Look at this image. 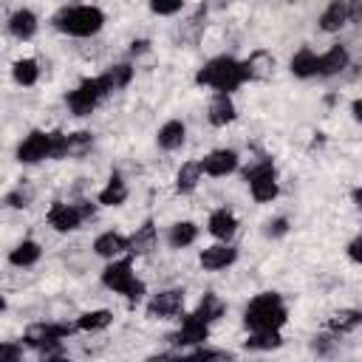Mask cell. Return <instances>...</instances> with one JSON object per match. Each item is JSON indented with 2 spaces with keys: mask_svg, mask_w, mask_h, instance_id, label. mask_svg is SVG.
I'll list each match as a JSON object with an SVG mask.
<instances>
[{
  "mask_svg": "<svg viewBox=\"0 0 362 362\" xmlns=\"http://www.w3.org/2000/svg\"><path fill=\"white\" fill-rule=\"evenodd\" d=\"M105 18L99 9L94 6H77V9H65L60 18H57V26L68 35H77V37H88V35H96L102 29Z\"/></svg>",
  "mask_w": 362,
  "mask_h": 362,
  "instance_id": "3",
  "label": "cell"
},
{
  "mask_svg": "<svg viewBox=\"0 0 362 362\" xmlns=\"http://www.w3.org/2000/svg\"><path fill=\"white\" fill-rule=\"evenodd\" d=\"M210 232L216 235V238H232V232H235V218L227 213V210H221V213H216L213 218H210Z\"/></svg>",
  "mask_w": 362,
  "mask_h": 362,
  "instance_id": "21",
  "label": "cell"
},
{
  "mask_svg": "<svg viewBox=\"0 0 362 362\" xmlns=\"http://www.w3.org/2000/svg\"><path fill=\"white\" fill-rule=\"evenodd\" d=\"M105 283L111 286V289H116L119 294H125V297H130V300H139L142 294H144V286L133 277V272H130V263H113V266H108L105 269Z\"/></svg>",
  "mask_w": 362,
  "mask_h": 362,
  "instance_id": "5",
  "label": "cell"
},
{
  "mask_svg": "<svg viewBox=\"0 0 362 362\" xmlns=\"http://www.w3.org/2000/svg\"><path fill=\"white\" fill-rule=\"evenodd\" d=\"M9 29H12V35H18V37H32V35L37 32V20H35L32 12H18V15L12 18Z\"/></svg>",
  "mask_w": 362,
  "mask_h": 362,
  "instance_id": "25",
  "label": "cell"
},
{
  "mask_svg": "<svg viewBox=\"0 0 362 362\" xmlns=\"http://www.w3.org/2000/svg\"><path fill=\"white\" fill-rule=\"evenodd\" d=\"M40 258V246L35 244V241H26V244H20L12 255H9V261L15 263V266H29V263H35Z\"/></svg>",
  "mask_w": 362,
  "mask_h": 362,
  "instance_id": "26",
  "label": "cell"
},
{
  "mask_svg": "<svg viewBox=\"0 0 362 362\" xmlns=\"http://www.w3.org/2000/svg\"><path fill=\"white\" fill-rule=\"evenodd\" d=\"M181 303H185V294H181V292H161L158 297L150 300L147 311L153 317H173V314L181 311Z\"/></svg>",
  "mask_w": 362,
  "mask_h": 362,
  "instance_id": "10",
  "label": "cell"
},
{
  "mask_svg": "<svg viewBox=\"0 0 362 362\" xmlns=\"http://www.w3.org/2000/svg\"><path fill=\"white\" fill-rule=\"evenodd\" d=\"M235 119V108H232V102L227 99V94H221L216 102H213V108H210V122L213 125H227V122H232Z\"/></svg>",
  "mask_w": 362,
  "mask_h": 362,
  "instance_id": "20",
  "label": "cell"
},
{
  "mask_svg": "<svg viewBox=\"0 0 362 362\" xmlns=\"http://www.w3.org/2000/svg\"><path fill=\"white\" fill-rule=\"evenodd\" d=\"M74 328L71 325H32L26 331V342L35 348H46L51 342H60L63 337H68Z\"/></svg>",
  "mask_w": 362,
  "mask_h": 362,
  "instance_id": "9",
  "label": "cell"
},
{
  "mask_svg": "<svg viewBox=\"0 0 362 362\" xmlns=\"http://www.w3.org/2000/svg\"><path fill=\"white\" fill-rule=\"evenodd\" d=\"M348 255H351V261H356V263H362V238H356L351 246H348Z\"/></svg>",
  "mask_w": 362,
  "mask_h": 362,
  "instance_id": "37",
  "label": "cell"
},
{
  "mask_svg": "<svg viewBox=\"0 0 362 362\" xmlns=\"http://www.w3.org/2000/svg\"><path fill=\"white\" fill-rule=\"evenodd\" d=\"M269 71H272V57H269V54H255V57L246 63V74L255 77V80L269 77Z\"/></svg>",
  "mask_w": 362,
  "mask_h": 362,
  "instance_id": "30",
  "label": "cell"
},
{
  "mask_svg": "<svg viewBox=\"0 0 362 362\" xmlns=\"http://www.w3.org/2000/svg\"><path fill=\"white\" fill-rule=\"evenodd\" d=\"M181 142H185V125H181V122H167L161 127V133H158V144L167 147V150H173Z\"/></svg>",
  "mask_w": 362,
  "mask_h": 362,
  "instance_id": "23",
  "label": "cell"
},
{
  "mask_svg": "<svg viewBox=\"0 0 362 362\" xmlns=\"http://www.w3.org/2000/svg\"><path fill=\"white\" fill-rule=\"evenodd\" d=\"M88 216H94L91 207H71V204H54L49 210V224L60 232H68V230H77Z\"/></svg>",
  "mask_w": 362,
  "mask_h": 362,
  "instance_id": "6",
  "label": "cell"
},
{
  "mask_svg": "<svg viewBox=\"0 0 362 362\" xmlns=\"http://www.w3.org/2000/svg\"><path fill=\"white\" fill-rule=\"evenodd\" d=\"M125 196H127L125 185H122L119 178H111V181H108V187L99 193V204H105V207H116V204H122V201H125Z\"/></svg>",
  "mask_w": 362,
  "mask_h": 362,
  "instance_id": "24",
  "label": "cell"
},
{
  "mask_svg": "<svg viewBox=\"0 0 362 362\" xmlns=\"http://www.w3.org/2000/svg\"><path fill=\"white\" fill-rule=\"evenodd\" d=\"M345 20H348V4H345V0H334V4L323 12L320 26H323V32H337Z\"/></svg>",
  "mask_w": 362,
  "mask_h": 362,
  "instance_id": "13",
  "label": "cell"
},
{
  "mask_svg": "<svg viewBox=\"0 0 362 362\" xmlns=\"http://www.w3.org/2000/svg\"><path fill=\"white\" fill-rule=\"evenodd\" d=\"M348 20L362 23V0H351L348 4Z\"/></svg>",
  "mask_w": 362,
  "mask_h": 362,
  "instance_id": "36",
  "label": "cell"
},
{
  "mask_svg": "<svg viewBox=\"0 0 362 362\" xmlns=\"http://www.w3.org/2000/svg\"><path fill=\"white\" fill-rule=\"evenodd\" d=\"M105 80H108L111 91H116V88H122V85L130 80V68H127V65H116L113 71H108V74H105Z\"/></svg>",
  "mask_w": 362,
  "mask_h": 362,
  "instance_id": "33",
  "label": "cell"
},
{
  "mask_svg": "<svg viewBox=\"0 0 362 362\" xmlns=\"http://www.w3.org/2000/svg\"><path fill=\"white\" fill-rule=\"evenodd\" d=\"M173 339H175V342H181V345L204 342V339H207V323H204L199 314H193V317H187V320H185V325H181V331H178Z\"/></svg>",
  "mask_w": 362,
  "mask_h": 362,
  "instance_id": "12",
  "label": "cell"
},
{
  "mask_svg": "<svg viewBox=\"0 0 362 362\" xmlns=\"http://www.w3.org/2000/svg\"><path fill=\"white\" fill-rule=\"evenodd\" d=\"M150 249H156V227L147 221L133 238H130V252H136V255H147Z\"/></svg>",
  "mask_w": 362,
  "mask_h": 362,
  "instance_id": "18",
  "label": "cell"
},
{
  "mask_svg": "<svg viewBox=\"0 0 362 362\" xmlns=\"http://www.w3.org/2000/svg\"><path fill=\"white\" fill-rule=\"evenodd\" d=\"M292 71L297 77H311V74H320V57H314L308 49L297 51L294 60H292Z\"/></svg>",
  "mask_w": 362,
  "mask_h": 362,
  "instance_id": "17",
  "label": "cell"
},
{
  "mask_svg": "<svg viewBox=\"0 0 362 362\" xmlns=\"http://www.w3.org/2000/svg\"><path fill=\"white\" fill-rule=\"evenodd\" d=\"M196 235H199V232H196L193 224H175L173 232H170V244L178 246V249H181V246H190V244L196 241Z\"/></svg>",
  "mask_w": 362,
  "mask_h": 362,
  "instance_id": "29",
  "label": "cell"
},
{
  "mask_svg": "<svg viewBox=\"0 0 362 362\" xmlns=\"http://www.w3.org/2000/svg\"><path fill=\"white\" fill-rule=\"evenodd\" d=\"M105 94H111V85H108V80H105V77H99V80H88V82H82V85L68 96V105H71V111H74L77 116H88Z\"/></svg>",
  "mask_w": 362,
  "mask_h": 362,
  "instance_id": "4",
  "label": "cell"
},
{
  "mask_svg": "<svg viewBox=\"0 0 362 362\" xmlns=\"http://www.w3.org/2000/svg\"><path fill=\"white\" fill-rule=\"evenodd\" d=\"M277 345H280L277 331H255V337L246 339V348H252V351H269V348H277Z\"/></svg>",
  "mask_w": 362,
  "mask_h": 362,
  "instance_id": "28",
  "label": "cell"
},
{
  "mask_svg": "<svg viewBox=\"0 0 362 362\" xmlns=\"http://www.w3.org/2000/svg\"><path fill=\"white\" fill-rule=\"evenodd\" d=\"M246 77H249L246 74V63H235L230 57H221V60H213L199 74V82L201 85H210V88H216L221 94H227V91H235Z\"/></svg>",
  "mask_w": 362,
  "mask_h": 362,
  "instance_id": "1",
  "label": "cell"
},
{
  "mask_svg": "<svg viewBox=\"0 0 362 362\" xmlns=\"http://www.w3.org/2000/svg\"><path fill=\"white\" fill-rule=\"evenodd\" d=\"M153 12H158V15H175L178 9H181V0H153Z\"/></svg>",
  "mask_w": 362,
  "mask_h": 362,
  "instance_id": "35",
  "label": "cell"
},
{
  "mask_svg": "<svg viewBox=\"0 0 362 362\" xmlns=\"http://www.w3.org/2000/svg\"><path fill=\"white\" fill-rule=\"evenodd\" d=\"M18 156H20V161H40V158H49L51 156V133H32L23 144H20V150H18Z\"/></svg>",
  "mask_w": 362,
  "mask_h": 362,
  "instance_id": "8",
  "label": "cell"
},
{
  "mask_svg": "<svg viewBox=\"0 0 362 362\" xmlns=\"http://www.w3.org/2000/svg\"><path fill=\"white\" fill-rule=\"evenodd\" d=\"M91 147V133H74L68 136V156H80Z\"/></svg>",
  "mask_w": 362,
  "mask_h": 362,
  "instance_id": "34",
  "label": "cell"
},
{
  "mask_svg": "<svg viewBox=\"0 0 362 362\" xmlns=\"http://www.w3.org/2000/svg\"><path fill=\"white\" fill-rule=\"evenodd\" d=\"M201 173H204V167H201V164H196V161H190V164L181 167V170H178V181H175L178 193H190V190H196Z\"/></svg>",
  "mask_w": 362,
  "mask_h": 362,
  "instance_id": "16",
  "label": "cell"
},
{
  "mask_svg": "<svg viewBox=\"0 0 362 362\" xmlns=\"http://www.w3.org/2000/svg\"><path fill=\"white\" fill-rule=\"evenodd\" d=\"M362 323V314L359 311H354V308H345V311H337V314H331V320H328V325L334 328V331H354L356 325Z\"/></svg>",
  "mask_w": 362,
  "mask_h": 362,
  "instance_id": "22",
  "label": "cell"
},
{
  "mask_svg": "<svg viewBox=\"0 0 362 362\" xmlns=\"http://www.w3.org/2000/svg\"><path fill=\"white\" fill-rule=\"evenodd\" d=\"M127 246H130V241H125V238L116 235V232H105V235H99L96 244H94V249H96L102 258H113V255L125 252Z\"/></svg>",
  "mask_w": 362,
  "mask_h": 362,
  "instance_id": "14",
  "label": "cell"
},
{
  "mask_svg": "<svg viewBox=\"0 0 362 362\" xmlns=\"http://www.w3.org/2000/svg\"><path fill=\"white\" fill-rule=\"evenodd\" d=\"M286 323V308L277 294H258L246 308V325L252 331H277Z\"/></svg>",
  "mask_w": 362,
  "mask_h": 362,
  "instance_id": "2",
  "label": "cell"
},
{
  "mask_svg": "<svg viewBox=\"0 0 362 362\" xmlns=\"http://www.w3.org/2000/svg\"><path fill=\"white\" fill-rule=\"evenodd\" d=\"M232 261H235V249H230V246H213V249H204V255H201L204 269H224Z\"/></svg>",
  "mask_w": 362,
  "mask_h": 362,
  "instance_id": "15",
  "label": "cell"
},
{
  "mask_svg": "<svg viewBox=\"0 0 362 362\" xmlns=\"http://www.w3.org/2000/svg\"><path fill=\"white\" fill-rule=\"evenodd\" d=\"M345 65H348V54H345V49H339V46H334L325 57H320V74H325V77L342 71Z\"/></svg>",
  "mask_w": 362,
  "mask_h": 362,
  "instance_id": "19",
  "label": "cell"
},
{
  "mask_svg": "<svg viewBox=\"0 0 362 362\" xmlns=\"http://www.w3.org/2000/svg\"><path fill=\"white\" fill-rule=\"evenodd\" d=\"M354 116L362 122V99H359V102H354Z\"/></svg>",
  "mask_w": 362,
  "mask_h": 362,
  "instance_id": "41",
  "label": "cell"
},
{
  "mask_svg": "<svg viewBox=\"0 0 362 362\" xmlns=\"http://www.w3.org/2000/svg\"><path fill=\"white\" fill-rule=\"evenodd\" d=\"M246 178H249V185H252V196H255L258 201H272V199L277 196V185H275V170H272V164H261V167L249 170Z\"/></svg>",
  "mask_w": 362,
  "mask_h": 362,
  "instance_id": "7",
  "label": "cell"
},
{
  "mask_svg": "<svg viewBox=\"0 0 362 362\" xmlns=\"http://www.w3.org/2000/svg\"><path fill=\"white\" fill-rule=\"evenodd\" d=\"M18 356H20V351L15 345H4V348H0V359H18Z\"/></svg>",
  "mask_w": 362,
  "mask_h": 362,
  "instance_id": "38",
  "label": "cell"
},
{
  "mask_svg": "<svg viewBox=\"0 0 362 362\" xmlns=\"http://www.w3.org/2000/svg\"><path fill=\"white\" fill-rule=\"evenodd\" d=\"M37 63L35 60H20L18 65H15V80L18 82H23V85H35L37 82Z\"/></svg>",
  "mask_w": 362,
  "mask_h": 362,
  "instance_id": "31",
  "label": "cell"
},
{
  "mask_svg": "<svg viewBox=\"0 0 362 362\" xmlns=\"http://www.w3.org/2000/svg\"><path fill=\"white\" fill-rule=\"evenodd\" d=\"M204 323H210V320H218L221 314H224V303L216 297V294H204V300H201V306H199V311H196Z\"/></svg>",
  "mask_w": 362,
  "mask_h": 362,
  "instance_id": "27",
  "label": "cell"
},
{
  "mask_svg": "<svg viewBox=\"0 0 362 362\" xmlns=\"http://www.w3.org/2000/svg\"><path fill=\"white\" fill-rule=\"evenodd\" d=\"M196 356H199V359H227V354H221V351H204V348H201Z\"/></svg>",
  "mask_w": 362,
  "mask_h": 362,
  "instance_id": "39",
  "label": "cell"
},
{
  "mask_svg": "<svg viewBox=\"0 0 362 362\" xmlns=\"http://www.w3.org/2000/svg\"><path fill=\"white\" fill-rule=\"evenodd\" d=\"M26 201H29V196H26V193H18V196H12V199H9V204H12V207H26Z\"/></svg>",
  "mask_w": 362,
  "mask_h": 362,
  "instance_id": "40",
  "label": "cell"
},
{
  "mask_svg": "<svg viewBox=\"0 0 362 362\" xmlns=\"http://www.w3.org/2000/svg\"><path fill=\"white\" fill-rule=\"evenodd\" d=\"M354 199H356V204L362 207V190H356V193H354Z\"/></svg>",
  "mask_w": 362,
  "mask_h": 362,
  "instance_id": "42",
  "label": "cell"
},
{
  "mask_svg": "<svg viewBox=\"0 0 362 362\" xmlns=\"http://www.w3.org/2000/svg\"><path fill=\"white\" fill-rule=\"evenodd\" d=\"M201 167H204V173H210V175H227V173H232V170L238 167V158H235V153H230V150H216V153H210V156L201 161Z\"/></svg>",
  "mask_w": 362,
  "mask_h": 362,
  "instance_id": "11",
  "label": "cell"
},
{
  "mask_svg": "<svg viewBox=\"0 0 362 362\" xmlns=\"http://www.w3.org/2000/svg\"><path fill=\"white\" fill-rule=\"evenodd\" d=\"M111 323V311H88L80 317V328L85 331H96V328H105Z\"/></svg>",
  "mask_w": 362,
  "mask_h": 362,
  "instance_id": "32",
  "label": "cell"
}]
</instances>
